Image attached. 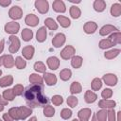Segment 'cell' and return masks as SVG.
I'll list each match as a JSON object with an SVG mask.
<instances>
[{
    "mask_svg": "<svg viewBox=\"0 0 121 121\" xmlns=\"http://www.w3.org/2000/svg\"><path fill=\"white\" fill-rule=\"evenodd\" d=\"M92 121H97V120H96V116H95V114L93 115V118H92Z\"/></svg>",
    "mask_w": 121,
    "mask_h": 121,
    "instance_id": "cell-53",
    "label": "cell"
},
{
    "mask_svg": "<svg viewBox=\"0 0 121 121\" xmlns=\"http://www.w3.org/2000/svg\"><path fill=\"white\" fill-rule=\"evenodd\" d=\"M101 85H102L101 80H100L99 78H95V79L93 80V82H92V89L95 90V91H96V90L100 89Z\"/></svg>",
    "mask_w": 121,
    "mask_h": 121,
    "instance_id": "cell-40",
    "label": "cell"
},
{
    "mask_svg": "<svg viewBox=\"0 0 121 121\" xmlns=\"http://www.w3.org/2000/svg\"><path fill=\"white\" fill-rule=\"evenodd\" d=\"M15 65L18 69H24L26 67V60H24L21 57H17L16 60H15Z\"/></svg>",
    "mask_w": 121,
    "mask_h": 121,
    "instance_id": "cell-34",
    "label": "cell"
},
{
    "mask_svg": "<svg viewBox=\"0 0 121 121\" xmlns=\"http://www.w3.org/2000/svg\"><path fill=\"white\" fill-rule=\"evenodd\" d=\"M54 112H55V110H54V108H53L52 106L47 105V106H45V108L43 109V113H44V115L47 116V117L53 116V115H54Z\"/></svg>",
    "mask_w": 121,
    "mask_h": 121,
    "instance_id": "cell-33",
    "label": "cell"
},
{
    "mask_svg": "<svg viewBox=\"0 0 121 121\" xmlns=\"http://www.w3.org/2000/svg\"><path fill=\"white\" fill-rule=\"evenodd\" d=\"M119 113H120V112H118V118H117V121H119V120H120V118H119Z\"/></svg>",
    "mask_w": 121,
    "mask_h": 121,
    "instance_id": "cell-56",
    "label": "cell"
},
{
    "mask_svg": "<svg viewBox=\"0 0 121 121\" xmlns=\"http://www.w3.org/2000/svg\"><path fill=\"white\" fill-rule=\"evenodd\" d=\"M12 91H13L15 95H20L23 94V86L22 85H15Z\"/></svg>",
    "mask_w": 121,
    "mask_h": 121,
    "instance_id": "cell-45",
    "label": "cell"
},
{
    "mask_svg": "<svg viewBox=\"0 0 121 121\" xmlns=\"http://www.w3.org/2000/svg\"><path fill=\"white\" fill-rule=\"evenodd\" d=\"M9 4H10V1H9V0H8V1H1V0H0V5H2V6H4V7H6V6L9 5Z\"/></svg>",
    "mask_w": 121,
    "mask_h": 121,
    "instance_id": "cell-49",
    "label": "cell"
},
{
    "mask_svg": "<svg viewBox=\"0 0 121 121\" xmlns=\"http://www.w3.org/2000/svg\"><path fill=\"white\" fill-rule=\"evenodd\" d=\"M14 60L10 55H5L3 56V64L7 68H11L14 65Z\"/></svg>",
    "mask_w": 121,
    "mask_h": 121,
    "instance_id": "cell-13",
    "label": "cell"
},
{
    "mask_svg": "<svg viewBox=\"0 0 121 121\" xmlns=\"http://www.w3.org/2000/svg\"><path fill=\"white\" fill-rule=\"evenodd\" d=\"M73 121H78V120H77V119H74V120H73Z\"/></svg>",
    "mask_w": 121,
    "mask_h": 121,
    "instance_id": "cell-57",
    "label": "cell"
},
{
    "mask_svg": "<svg viewBox=\"0 0 121 121\" xmlns=\"http://www.w3.org/2000/svg\"><path fill=\"white\" fill-rule=\"evenodd\" d=\"M12 77L11 76H7V77H4L0 79V86L1 87H6L8 85H10L12 83Z\"/></svg>",
    "mask_w": 121,
    "mask_h": 121,
    "instance_id": "cell-22",
    "label": "cell"
},
{
    "mask_svg": "<svg viewBox=\"0 0 121 121\" xmlns=\"http://www.w3.org/2000/svg\"><path fill=\"white\" fill-rule=\"evenodd\" d=\"M59 64H60V60H59L58 58H56V57H50V58L47 59V65L49 66L50 69L56 70L59 67Z\"/></svg>",
    "mask_w": 121,
    "mask_h": 121,
    "instance_id": "cell-10",
    "label": "cell"
},
{
    "mask_svg": "<svg viewBox=\"0 0 121 121\" xmlns=\"http://www.w3.org/2000/svg\"><path fill=\"white\" fill-rule=\"evenodd\" d=\"M7 104H8V101H7V100H5V99H3V98H2V96L0 95V105H2V106H3V105H7Z\"/></svg>",
    "mask_w": 121,
    "mask_h": 121,
    "instance_id": "cell-50",
    "label": "cell"
},
{
    "mask_svg": "<svg viewBox=\"0 0 121 121\" xmlns=\"http://www.w3.org/2000/svg\"><path fill=\"white\" fill-rule=\"evenodd\" d=\"M3 118H4L5 121H13V118H12L9 113H5V114L3 115Z\"/></svg>",
    "mask_w": 121,
    "mask_h": 121,
    "instance_id": "cell-48",
    "label": "cell"
},
{
    "mask_svg": "<svg viewBox=\"0 0 121 121\" xmlns=\"http://www.w3.org/2000/svg\"><path fill=\"white\" fill-rule=\"evenodd\" d=\"M103 79L106 82V84H108L110 86H113L117 82V78L114 75H112V74H107V75H105L103 77Z\"/></svg>",
    "mask_w": 121,
    "mask_h": 121,
    "instance_id": "cell-9",
    "label": "cell"
},
{
    "mask_svg": "<svg viewBox=\"0 0 121 121\" xmlns=\"http://www.w3.org/2000/svg\"><path fill=\"white\" fill-rule=\"evenodd\" d=\"M44 80L47 85H54L57 82V78L55 75L50 74V73H45L44 74Z\"/></svg>",
    "mask_w": 121,
    "mask_h": 121,
    "instance_id": "cell-16",
    "label": "cell"
},
{
    "mask_svg": "<svg viewBox=\"0 0 121 121\" xmlns=\"http://www.w3.org/2000/svg\"><path fill=\"white\" fill-rule=\"evenodd\" d=\"M119 52H120L119 49H113V50H111V51H109V52H106V53H105V57H106L107 59H112V58L116 57V56L119 54Z\"/></svg>",
    "mask_w": 121,
    "mask_h": 121,
    "instance_id": "cell-36",
    "label": "cell"
},
{
    "mask_svg": "<svg viewBox=\"0 0 121 121\" xmlns=\"http://www.w3.org/2000/svg\"><path fill=\"white\" fill-rule=\"evenodd\" d=\"M0 121H2V120H1V119H0Z\"/></svg>",
    "mask_w": 121,
    "mask_h": 121,
    "instance_id": "cell-59",
    "label": "cell"
},
{
    "mask_svg": "<svg viewBox=\"0 0 121 121\" xmlns=\"http://www.w3.org/2000/svg\"><path fill=\"white\" fill-rule=\"evenodd\" d=\"M60 77L62 80H67L71 78V71L69 69H63L60 73Z\"/></svg>",
    "mask_w": 121,
    "mask_h": 121,
    "instance_id": "cell-31",
    "label": "cell"
},
{
    "mask_svg": "<svg viewBox=\"0 0 121 121\" xmlns=\"http://www.w3.org/2000/svg\"><path fill=\"white\" fill-rule=\"evenodd\" d=\"M111 13L112 16H115V17L119 16L121 13V6L119 4H113L111 9Z\"/></svg>",
    "mask_w": 121,
    "mask_h": 121,
    "instance_id": "cell-21",
    "label": "cell"
},
{
    "mask_svg": "<svg viewBox=\"0 0 121 121\" xmlns=\"http://www.w3.org/2000/svg\"><path fill=\"white\" fill-rule=\"evenodd\" d=\"M4 40H2L1 42H0V53L3 51V48H4Z\"/></svg>",
    "mask_w": 121,
    "mask_h": 121,
    "instance_id": "cell-51",
    "label": "cell"
},
{
    "mask_svg": "<svg viewBox=\"0 0 121 121\" xmlns=\"http://www.w3.org/2000/svg\"><path fill=\"white\" fill-rule=\"evenodd\" d=\"M31 113V110L26 107H18V108H11L9 111V114L13 119H25Z\"/></svg>",
    "mask_w": 121,
    "mask_h": 121,
    "instance_id": "cell-2",
    "label": "cell"
},
{
    "mask_svg": "<svg viewBox=\"0 0 121 121\" xmlns=\"http://www.w3.org/2000/svg\"><path fill=\"white\" fill-rule=\"evenodd\" d=\"M98 106L101 107V108H110V109H112V108H114L115 102L112 101V100H106V99H104V100L99 101Z\"/></svg>",
    "mask_w": 121,
    "mask_h": 121,
    "instance_id": "cell-18",
    "label": "cell"
},
{
    "mask_svg": "<svg viewBox=\"0 0 121 121\" xmlns=\"http://www.w3.org/2000/svg\"><path fill=\"white\" fill-rule=\"evenodd\" d=\"M112 91L111 90V89H105V90H103L102 91V94H101V95H102V97L103 98H109V97H111L112 96Z\"/></svg>",
    "mask_w": 121,
    "mask_h": 121,
    "instance_id": "cell-46",
    "label": "cell"
},
{
    "mask_svg": "<svg viewBox=\"0 0 121 121\" xmlns=\"http://www.w3.org/2000/svg\"><path fill=\"white\" fill-rule=\"evenodd\" d=\"M70 14H71V16L73 17V18H78L79 16H80V10H79V9L78 8V7H75V6H73V7H71V9H70Z\"/></svg>",
    "mask_w": 121,
    "mask_h": 121,
    "instance_id": "cell-35",
    "label": "cell"
},
{
    "mask_svg": "<svg viewBox=\"0 0 121 121\" xmlns=\"http://www.w3.org/2000/svg\"><path fill=\"white\" fill-rule=\"evenodd\" d=\"M46 39V30L45 27H41L37 31V41L38 42H43Z\"/></svg>",
    "mask_w": 121,
    "mask_h": 121,
    "instance_id": "cell-19",
    "label": "cell"
},
{
    "mask_svg": "<svg viewBox=\"0 0 121 121\" xmlns=\"http://www.w3.org/2000/svg\"><path fill=\"white\" fill-rule=\"evenodd\" d=\"M5 30L8 33H16L19 30V24L16 22H9L5 26Z\"/></svg>",
    "mask_w": 121,
    "mask_h": 121,
    "instance_id": "cell-4",
    "label": "cell"
},
{
    "mask_svg": "<svg viewBox=\"0 0 121 121\" xmlns=\"http://www.w3.org/2000/svg\"><path fill=\"white\" fill-rule=\"evenodd\" d=\"M94 8L96 11H102L105 9V2L101 0H96L94 3Z\"/></svg>",
    "mask_w": 121,
    "mask_h": 121,
    "instance_id": "cell-27",
    "label": "cell"
},
{
    "mask_svg": "<svg viewBox=\"0 0 121 121\" xmlns=\"http://www.w3.org/2000/svg\"><path fill=\"white\" fill-rule=\"evenodd\" d=\"M35 7L41 13H45L48 10V2L47 1H36Z\"/></svg>",
    "mask_w": 121,
    "mask_h": 121,
    "instance_id": "cell-6",
    "label": "cell"
},
{
    "mask_svg": "<svg viewBox=\"0 0 121 121\" xmlns=\"http://www.w3.org/2000/svg\"><path fill=\"white\" fill-rule=\"evenodd\" d=\"M71 63H72V66H73V67H75V68H78V67L81 66L82 59H81L79 56H75V57L72 58Z\"/></svg>",
    "mask_w": 121,
    "mask_h": 121,
    "instance_id": "cell-25",
    "label": "cell"
},
{
    "mask_svg": "<svg viewBox=\"0 0 121 121\" xmlns=\"http://www.w3.org/2000/svg\"><path fill=\"white\" fill-rule=\"evenodd\" d=\"M28 121H36V117H35V116H33V117H31Z\"/></svg>",
    "mask_w": 121,
    "mask_h": 121,
    "instance_id": "cell-52",
    "label": "cell"
},
{
    "mask_svg": "<svg viewBox=\"0 0 121 121\" xmlns=\"http://www.w3.org/2000/svg\"><path fill=\"white\" fill-rule=\"evenodd\" d=\"M2 63H3V57H1V58H0V65H1Z\"/></svg>",
    "mask_w": 121,
    "mask_h": 121,
    "instance_id": "cell-54",
    "label": "cell"
},
{
    "mask_svg": "<svg viewBox=\"0 0 121 121\" xmlns=\"http://www.w3.org/2000/svg\"><path fill=\"white\" fill-rule=\"evenodd\" d=\"M71 115H72V112L69 109H63L60 112V116L63 119H68L69 117H71Z\"/></svg>",
    "mask_w": 121,
    "mask_h": 121,
    "instance_id": "cell-41",
    "label": "cell"
},
{
    "mask_svg": "<svg viewBox=\"0 0 121 121\" xmlns=\"http://www.w3.org/2000/svg\"><path fill=\"white\" fill-rule=\"evenodd\" d=\"M67 104H68L70 107L74 108V107H76V105L78 104V99H77L75 96H70V97L67 98Z\"/></svg>",
    "mask_w": 121,
    "mask_h": 121,
    "instance_id": "cell-43",
    "label": "cell"
},
{
    "mask_svg": "<svg viewBox=\"0 0 121 121\" xmlns=\"http://www.w3.org/2000/svg\"><path fill=\"white\" fill-rule=\"evenodd\" d=\"M9 42H10V46H9V51L10 53H15L19 49L20 46V42L17 37L15 36H10L9 37Z\"/></svg>",
    "mask_w": 121,
    "mask_h": 121,
    "instance_id": "cell-3",
    "label": "cell"
},
{
    "mask_svg": "<svg viewBox=\"0 0 121 121\" xmlns=\"http://www.w3.org/2000/svg\"><path fill=\"white\" fill-rule=\"evenodd\" d=\"M44 23H45V26L49 28V29H51V30H55V29H57L58 28V25L55 23V21L53 20V19H51V18H47L45 21H44Z\"/></svg>",
    "mask_w": 121,
    "mask_h": 121,
    "instance_id": "cell-24",
    "label": "cell"
},
{
    "mask_svg": "<svg viewBox=\"0 0 121 121\" xmlns=\"http://www.w3.org/2000/svg\"><path fill=\"white\" fill-rule=\"evenodd\" d=\"M9 17L12 19H19L22 17V9L20 7L15 6L12 7L9 10Z\"/></svg>",
    "mask_w": 121,
    "mask_h": 121,
    "instance_id": "cell-7",
    "label": "cell"
},
{
    "mask_svg": "<svg viewBox=\"0 0 121 121\" xmlns=\"http://www.w3.org/2000/svg\"><path fill=\"white\" fill-rule=\"evenodd\" d=\"M26 23L28 26H35L39 23V19H38V17L35 16L34 14H28V15L26 17Z\"/></svg>",
    "mask_w": 121,
    "mask_h": 121,
    "instance_id": "cell-12",
    "label": "cell"
},
{
    "mask_svg": "<svg viewBox=\"0 0 121 121\" xmlns=\"http://www.w3.org/2000/svg\"><path fill=\"white\" fill-rule=\"evenodd\" d=\"M43 84L32 83L26 87V89L24 92V96L26 101V104L30 108L43 107L47 104L48 99L46 96L43 95Z\"/></svg>",
    "mask_w": 121,
    "mask_h": 121,
    "instance_id": "cell-1",
    "label": "cell"
},
{
    "mask_svg": "<svg viewBox=\"0 0 121 121\" xmlns=\"http://www.w3.org/2000/svg\"><path fill=\"white\" fill-rule=\"evenodd\" d=\"M1 74H2V72H1V70H0V76H1Z\"/></svg>",
    "mask_w": 121,
    "mask_h": 121,
    "instance_id": "cell-58",
    "label": "cell"
},
{
    "mask_svg": "<svg viewBox=\"0 0 121 121\" xmlns=\"http://www.w3.org/2000/svg\"><path fill=\"white\" fill-rule=\"evenodd\" d=\"M65 42V36L62 33H59L57 34L54 39L52 40V43L55 47H60L61 44H63V43Z\"/></svg>",
    "mask_w": 121,
    "mask_h": 121,
    "instance_id": "cell-8",
    "label": "cell"
},
{
    "mask_svg": "<svg viewBox=\"0 0 121 121\" xmlns=\"http://www.w3.org/2000/svg\"><path fill=\"white\" fill-rule=\"evenodd\" d=\"M96 100V95L91 91H87L85 93V101L88 103H93Z\"/></svg>",
    "mask_w": 121,
    "mask_h": 121,
    "instance_id": "cell-20",
    "label": "cell"
},
{
    "mask_svg": "<svg viewBox=\"0 0 121 121\" xmlns=\"http://www.w3.org/2000/svg\"><path fill=\"white\" fill-rule=\"evenodd\" d=\"M109 40L112 43V44H114V43H120V33L119 32H117V33H115V34H112V35H111V37L109 38Z\"/></svg>",
    "mask_w": 121,
    "mask_h": 121,
    "instance_id": "cell-37",
    "label": "cell"
},
{
    "mask_svg": "<svg viewBox=\"0 0 121 121\" xmlns=\"http://www.w3.org/2000/svg\"><path fill=\"white\" fill-rule=\"evenodd\" d=\"M3 96H4V98H6V100L8 101V100H13L15 95H14V93H13V91H12L11 89H8V90L4 91Z\"/></svg>",
    "mask_w": 121,
    "mask_h": 121,
    "instance_id": "cell-28",
    "label": "cell"
},
{
    "mask_svg": "<svg viewBox=\"0 0 121 121\" xmlns=\"http://www.w3.org/2000/svg\"><path fill=\"white\" fill-rule=\"evenodd\" d=\"M58 21H59V23L61 25V26H63V27H67V26H70V20L68 19V18H66V17H64V16H58Z\"/></svg>",
    "mask_w": 121,
    "mask_h": 121,
    "instance_id": "cell-29",
    "label": "cell"
},
{
    "mask_svg": "<svg viewBox=\"0 0 121 121\" xmlns=\"http://www.w3.org/2000/svg\"><path fill=\"white\" fill-rule=\"evenodd\" d=\"M34 69L36 71H38V72H42V73H44L45 72V66L41 61H38V62H36L34 64Z\"/></svg>",
    "mask_w": 121,
    "mask_h": 121,
    "instance_id": "cell-38",
    "label": "cell"
},
{
    "mask_svg": "<svg viewBox=\"0 0 121 121\" xmlns=\"http://www.w3.org/2000/svg\"><path fill=\"white\" fill-rule=\"evenodd\" d=\"M70 90H71V93L72 94H78V93H80L81 92V86H80V84L78 82H76L75 81V82L72 83Z\"/></svg>",
    "mask_w": 121,
    "mask_h": 121,
    "instance_id": "cell-32",
    "label": "cell"
},
{
    "mask_svg": "<svg viewBox=\"0 0 121 121\" xmlns=\"http://www.w3.org/2000/svg\"><path fill=\"white\" fill-rule=\"evenodd\" d=\"M53 9L58 12H64L65 11V5L62 1L57 0L53 2Z\"/></svg>",
    "mask_w": 121,
    "mask_h": 121,
    "instance_id": "cell-14",
    "label": "cell"
},
{
    "mask_svg": "<svg viewBox=\"0 0 121 121\" xmlns=\"http://www.w3.org/2000/svg\"><path fill=\"white\" fill-rule=\"evenodd\" d=\"M62 101H63V99H62V97L60 96V95H54L53 97H52V102H53V104H55V105H60L61 103H62Z\"/></svg>",
    "mask_w": 121,
    "mask_h": 121,
    "instance_id": "cell-44",
    "label": "cell"
},
{
    "mask_svg": "<svg viewBox=\"0 0 121 121\" xmlns=\"http://www.w3.org/2000/svg\"><path fill=\"white\" fill-rule=\"evenodd\" d=\"M78 115L81 121H87L89 116L91 115V111L89 109H82L78 112Z\"/></svg>",
    "mask_w": 121,
    "mask_h": 121,
    "instance_id": "cell-15",
    "label": "cell"
},
{
    "mask_svg": "<svg viewBox=\"0 0 121 121\" xmlns=\"http://www.w3.org/2000/svg\"><path fill=\"white\" fill-rule=\"evenodd\" d=\"M74 53H75V48H74L73 46H71V45H68V46H66V47L61 51L60 55H61V58H62V59L67 60V59H70V58L74 55Z\"/></svg>",
    "mask_w": 121,
    "mask_h": 121,
    "instance_id": "cell-5",
    "label": "cell"
},
{
    "mask_svg": "<svg viewBox=\"0 0 121 121\" xmlns=\"http://www.w3.org/2000/svg\"><path fill=\"white\" fill-rule=\"evenodd\" d=\"M96 24L94 22H87L84 26V30L86 33H94L96 29Z\"/></svg>",
    "mask_w": 121,
    "mask_h": 121,
    "instance_id": "cell-17",
    "label": "cell"
},
{
    "mask_svg": "<svg viewBox=\"0 0 121 121\" xmlns=\"http://www.w3.org/2000/svg\"><path fill=\"white\" fill-rule=\"evenodd\" d=\"M112 45V43L108 39V40H102L101 42H100V43H99V46H100V48H102V49H105V48H109V47H111Z\"/></svg>",
    "mask_w": 121,
    "mask_h": 121,
    "instance_id": "cell-39",
    "label": "cell"
},
{
    "mask_svg": "<svg viewBox=\"0 0 121 121\" xmlns=\"http://www.w3.org/2000/svg\"><path fill=\"white\" fill-rule=\"evenodd\" d=\"M96 116L98 118L99 121H106V116H107V112L102 110V111H99L97 112L96 113Z\"/></svg>",
    "mask_w": 121,
    "mask_h": 121,
    "instance_id": "cell-42",
    "label": "cell"
},
{
    "mask_svg": "<svg viewBox=\"0 0 121 121\" xmlns=\"http://www.w3.org/2000/svg\"><path fill=\"white\" fill-rule=\"evenodd\" d=\"M108 116H109V121H115V112L112 109H111L108 112H107Z\"/></svg>",
    "mask_w": 121,
    "mask_h": 121,
    "instance_id": "cell-47",
    "label": "cell"
},
{
    "mask_svg": "<svg viewBox=\"0 0 121 121\" xmlns=\"http://www.w3.org/2000/svg\"><path fill=\"white\" fill-rule=\"evenodd\" d=\"M22 53H23V56H24L26 59L29 60V59H31V58L33 57L34 48H33V46H31V45H27V46H26V47L23 48Z\"/></svg>",
    "mask_w": 121,
    "mask_h": 121,
    "instance_id": "cell-11",
    "label": "cell"
},
{
    "mask_svg": "<svg viewBox=\"0 0 121 121\" xmlns=\"http://www.w3.org/2000/svg\"><path fill=\"white\" fill-rule=\"evenodd\" d=\"M3 109H4V107L2 105H0V111H3Z\"/></svg>",
    "mask_w": 121,
    "mask_h": 121,
    "instance_id": "cell-55",
    "label": "cell"
},
{
    "mask_svg": "<svg viewBox=\"0 0 121 121\" xmlns=\"http://www.w3.org/2000/svg\"><path fill=\"white\" fill-rule=\"evenodd\" d=\"M32 36H33L32 31L29 30V29H27V28H26V29H24V30L22 31V37H23V39H24L25 41H29V40H31Z\"/></svg>",
    "mask_w": 121,
    "mask_h": 121,
    "instance_id": "cell-30",
    "label": "cell"
},
{
    "mask_svg": "<svg viewBox=\"0 0 121 121\" xmlns=\"http://www.w3.org/2000/svg\"><path fill=\"white\" fill-rule=\"evenodd\" d=\"M29 81L31 83H35V84H43L42 77H40L39 75H36V74H32L29 77Z\"/></svg>",
    "mask_w": 121,
    "mask_h": 121,
    "instance_id": "cell-26",
    "label": "cell"
},
{
    "mask_svg": "<svg viewBox=\"0 0 121 121\" xmlns=\"http://www.w3.org/2000/svg\"><path fill=\"white\" fill-rule=\"evenodd\" d=\"M114 30H116V28H115L114 26H110V25H107V26H104L101 28V30H100V35L104 36V35H107V34H109L110 32L114 31Z\"/></svg>",
    "mask_w": 121,
    "mask_h": 121,
    "instance_id": "cell-23",
    "label": "cell"
}]
</instances>
